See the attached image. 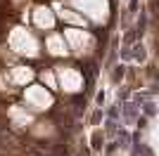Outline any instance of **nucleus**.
Wrapping results in <instances>:
<instances>
[{
  "label": "nucleus",
  "instance_id": "1a4fd4ad",
  "mask_svg": "<svg viewBox=\"0 0 159 156\" xmlns=\"http://www.w3.org/2000/svg\"><path fill=\"white\" fill-rule=\"evenodd\" d=\"M60 17H62V19H66V21H71V24H83V19H81L79 14L69 12V10H62V12H60Z\"/></svg>",
  "mask_w": 159,
  "mask_h": 156
},
{
  "label": "nucleus",
  "instance_id": "9d476101",
  "mask_svg": "<svg viewBox=\"0 0 159 156\" xmlns=\"http://www.w3.org/2000/svg\"><path fill=\"white\" fill-rule=\"evenodd\" d=\"M43 80H45L50 88H55V85H57V83H55V76H52V73H43Z\"/></svg>",
  "mask_w": 159,
  "mask_h": 156
},
{
  "label": "nucleus",
  "instance_id": "39448f33",
  "mask_svg": "<svg viewBox=\"0 0 159 156\" xmlns=\"http://www.w3.org/2000/svg\"><path fill=\"white\" fill-rule=\"evenodd\" d=\"M33 21L38 28H52L55 26V14L48 10V7H38L36 12H33Z\"/></svg>",
  "mask_w": 159,
  "mask_h": 156
},
{
  "label": "nucleus",
  "instance_id": "f257e3e1",
  "mask_svg": "<svg viewBox=\"0 0 159 156\" xmlns=\"http://www.w3.org/2000/svg\"><path fill=\"white\" fill-rule=\"evenodd\" d=\"M10 45H12V50H17L19 54H26V57L38 54V43L26 28H14L12 36H10Z\"/></svg>",
  "mask_w": 159,
  "mask_h": 156
},
{
  "label": "nucleus",
  "instance_id": "7ed1b4c3",
  "mask_svg": "<svg viewBox=\"0 0 159 156\" xmlns=\"http://www.w3.org/2000/svg\"><path fill=\"white\" fill-rule=\"evenodd\" d=\"M81 76L79 71H74V69H60V85H62V90L66 92H76L81 90Z\"/></svg>",
  "mask_w": 159,
  "mask_h": 156
},
{
  "label": "nucleus",
  "instance_id": "6e6552de",
  "mask_svg": "<svg viewBox=\"0 0 159 156\" xmlns=\"http://www.w3.org/2000/svg\"><path fill=\"white\" fill-rule=\"evenodd\" d=\"M10 116L14 118V123H17V125H29V123H31V114L24 111V109H19V106H12Z\"/></svg>",
  "mask_w": 159,
  "mask_h": 156
},
{
  "label": "nucleus",
  "instance_id": "423d86ee",
  "mask_svg": "<svg viewBox=\"0 0 159 156\" xmlns=\"http://www.w3.org/2000/svg\"><path fill=\"white\" fill-rule=\"evenodd\" d=\"M31 78H33V71L26 69V66H14V69H12V80L17 85H26Z\"/></svg>",
  "mask_w": 159,
  "mask_h": 156
},
{
  "label": "nucleus",
  "instance_id": "0eeeda50",
  "mask_svg": "<svg viewBox=\"0 0 159 156\" xmlns=\"http://www.w3.org/2000/svg\"><path fill=\"white\" fill-rule=\"evenodd\" d=\"M48 50L52 52V54H66L64 36H50V38H48Z\"/></svg>",
  "mask_w": 159,
  "mask_h": 156
},
{
  "label": "nucleus",
  "instance_id": "20e7f679",
  "mask_svg": "<svg viewBox=\"0 0 159 156\" xmlns=\"http://www.w3.org/2000/svg\"><path fill=\"white\" fill-rule=\"evenodd\" d=\"M66 40L71 43V47H74L76 52H79V54H83V52H86L83 47H88L90 43H93L88 33H83V31H76V28H69V31H66Z\"/></svg>",
  "mask_w": 159,
  "mask_h": 156
},
{
  "label": "nucleus",
  "instance_id": "f03ea898",
  "mask_svg": "<svg viewBox=\"0 0 159 156\" xmlns=\"http://www.w3.org/2000/svg\"><path fill=\"white\" fill-rule=\"evenodd\" d=\"M24 99L31 109L36 111H45L52 106V95L45 90V88H40V85H29L26 92H24Z\"/></svg>",
  "mask_w": 159,
  "mask_h": 156
}]
</instances>
